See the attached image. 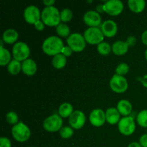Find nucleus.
I'll return each mask as SVG.
<instances>
[{
	"label": "nucleus",
	"instance_id": "9",
	"mask_svg": "<svg viewBox=\"0 0 147 147\" xmlns=\"http://www.w3.org/2000/svg\"><path fill=\"white\" fill-rule=\"evenodd\" d=\"M109 86L113 92L117 93H124L129 87L126 78L117 74H114L112 76L109 82Z\"/></svg>",
	"mask_w": 147,
	"mask_h": 147
},
{
	"label": "nucleus",
	"instance_id": "16",
	"mask_svg": "<svg viewBox=\"0 0 147 147\" xmlns=\"http://www.w3.org/2000/svg\"><path fill=\"white\" fill-rule=\"evenodd\" d=\"M37 64L32 59L28 58L22 63V70L26 76H34L37 72Z\"/></svg>",
	"mask_w": 147,
	"mask_h": 147
},
{
	"label": "nucleus",
	"instance_id": "22",
	"mask_svg": "<svg viewBox=\"0 0 147 147\" xmlns=\"http://www.w3.org/2000/svg\"><path fill=\"white\" fill-rule=\"evenodd\" d=\"M67 57L62 53L53 56L52 59V64L53 67L56 69H62L66 65Z\"/></svg>",
	"mask_w": 147,
	"mask_h": 147
},
{
	"label": "nucleus",
	"instance_id": "21",
	"mask_svg": "<svg viewBox=\"0 0 147 147\" xmlns=\"http://www.w3.org/2000/svg\"><path fill=\"white\" fill-rule=\"evenodd\" d=\"M128 6L134 13H141L144 10L146 1L144 0H129Z\"/></svg>",
	"mask_w": 147,
	"mask_h": 147
},
{
	"label": "nucleus",
	"instance_id": "30",
	"mask_svg": "<svg viewBox=\"0 0 147 147\" xmlns=\"http://www.w3.org/2000/svg\"><path fill=\"white\" fill-rule=\"evenodd\" d=\"M73 17V11L70 9L65 8L60 11V19H61V22H67L70 21Z\"/></svg>",
	"mask_w": 147,
	"mask_h": 147
},
{
	"label": "nucleus",
	"instance_id": "32",
	"mask_svg": "<svg viewBox=\"0 0 147 147\" xmlns=\"http://www.w3.org/2000/svg\"><path fill=\"white\" fill-rule=\"evenodd\" d=\"M6 120L9 123L12 125H16L19 123L18 115L14 111H9L6 115Z\"/></svg>",
	"mask_w": 147,
	"mask_h": 147
},
{
	"label": "nucleus",
	"instance_id": "17",
	"mask_svg": "<svg viewBox=\"0 0 147 147\" xmlns=\"http://www.w3.org/2000/svg\"><path fill=\"white\" fill-rule=\"evenodd\" d=\"M106 121L111 125L119 123L121 120V114L116 108H109L106 111Z\"/></svg>",
	"mask_w": 147,
	"mask_h": 147
},
{
	"label": "nucleus",
	"instance_id": "5",
	"mask_svg": "<svg viewBox=\"0 0 147 147\" xmlns=\"http://www.w3.org/2000/svg\"><path fill=\"white\" fill-rule=\"evenodd\" d=\"M30 55V47L24 42H17L12 47V55L14 60L23 62L29 58Z\"/></svg>",
	"mask_w": 147,
	"mask_h": 147
},
{
	"label": "nucleus",
	"instance_id": "37",
	"mask_svg": "<svg viewBox=\"0 0 147 147\" xmlns=\"http://www.w3.org/2000/svg\"><path fill=\"white\" fill-rule=\"evenodd\" d=\"M34 25L36 30H38V31H42V30L45 29V24L44 22L40 20H39L38 22H37Z\"/></svg>",
	"mask_w": 147,
	"mask_h": 147
},
{
	"label": "nucleus",
	"instance_id": "28",
	"mask_svg": "<svg viewBox=\"0 0 147 147\" xmlns=\"http://www.w3.org/2000/svg\"><path fill=\"white\" fill-rule=\"evenodd\" d=\"M138 124L143 128H147V110H142L136 117Z\"/></svg>",
	"mask_w": 147,
	"mask_h": 147
},
{
	"label": "nucleus",
	"instance_id": "10",
	"mask_svg": "<svg viewBox=\"0 0 147 147\" xmlns=\"http://www.w3.org/2000/svg\"><path fill=\"white\" fill-rule=\"evenodd\" d=\"M104 11L111 16H117L123 11L124 6L121 0H109L103 4Z\"/></svg>",
	"mask_w": 147,
	"mask_h": 147
},
{
	"label": "nucleus",
	"instance_id": "36",
	"mask_svg": "<svg viewBox=\"0 0 147 147\" xmlns=\"http://www.w3.org/2000/svg\"><path fill=\"white\" fill-rule=\"evenodd\" d=\"M139 143L142 147H147V134H144L141 136Z\"/></svg>",
	"mask_w": 147,
	"mask_h": 147
},
{
	"label": "nucleus",
	"instance_id": "14",
	"mask_svg": "<svg viewBox=\"0 0 147 147\" xmlns=\"http://www.w3.org/2000/svg\"><path fill=\"white\" fill-rule=\"evenodd\" d=\"M90 123L96 127H100L103 126L106 121V112L100 109H93L89 116Z\"/></svg>",
	"mask_w": 147,
	"mask_h": 147
},
{
	"label": "nucleus",
	"instance_id": "29",
	"mask_svg": "<svg viewBox=\"0 0 147 147\" xmlns=\"http://www.w3.org/2000/svg\"><path fill=\"white\" fill-rule=\"evenodd\" d=\"M59 131H60V136L64 139H70V137L73 136V134H74L73 129L71 127V126H63Z\"/></svg>",
	"mask_w": 147,
	"mask_h": 147
},
{
	"label": "nucleus",
	"instance_id": "38",
	"mask_svg": "<svg viewBox=\"0 0 147 147\" xmlns=\"http://www.w3.org/2000/svg\"><path fill=\"white\" fill-rule=\"evenodd\" d=\"M55 3V0H43V4L46 6V7H52Z\"/></svg>",
	"mask_w": 147,
	"mask_h": 147
},
{
	"label": "nucleus",
	"instance_id": "3",
	"mask_svg": "<svg viewBox=\"0 0 147 147\" xmlns=\"http://www.w3.org/2000/svg\"><path fill=\"white\" fill-rule=\"evenodd\" d=\"M11 135L17 142H24L30 138L31 131L25 123L20 121L11 128Z\"/></svg>",
	"mask_w": 147,
	"mask_h": 147
},
{
	"label": "nucleus",
	"instance_id": "42",
	"mask_svg": "<svg viewBox=\"0 0 147 147\" xmlns=\"http://www.w3.org/2000/svg\"><path fill=\"white\" fill-rule=\"evenodd\" d=\"M128 147H142L141 144L138 142H132V143L129 144Z\"/></svg>",
	"mask_w": 147,
	"mask_h": 147
},
{
	"label": "nucleus",
	"instance_id": "40",
	"mask_svg": "<svg viewBox=\"0 0 147 147\" xmlns=\"http://www.w3.org/2000/svg\"><path fill=\"white\" fill-rule=\"evenodd\" d=\"M142 41L145 45L147 46V30H145L142 34Z\"/></svg>",
	"mask_w": 147,
	"mask_h": 147
},
{
	"label": "nucleus",
	"instance_id": "25",
	"mask_svg": "<svg viewBox=\"0 0 147 147\" xmlns=\"http://www.w3.org/2000/svg\"><path fill=\"white\" fill-rule=\"evenodd\" d=\"M7 70L11 75H17L22 70V63L14 59L8 64Z\"/></svg>",
	"mask_w": 147,
	"mask_h": 147
},
{
	"label": "nucleus",
	"instance_id": "13",
	"mask_svg": "<svg viewBox=\"0 0 147 147\" xmlns=\"http://www.w3.org/2000/svg\"><path fill=\"white\" fill-rule=\"evenodd\" d=\"M83 21L89 27H98L101 25V17L94 10H89L83 15Z\"/></svg>",
	"mask_w": 147,
	"mask_h": 147
},
{
	"label": "nucleus",
	"instance_id": "4",
	"mask_svg": "<svg viewBox=\"0 0 147 147\" xmlns=\"http://www.w3.org/2000/svg\"><path fill=\"white\" fill-rule=\"evenodd\" d=\"M67 46L70 47L73 52H82L86 46V41L83 34L78 32L70 34L67 38Z\"/></svg>",
	"mask_w": 147,
	"mask_h": 147
},
{
	"label": "nucleus",
	"instance_id": "24",
	"mask_svg": "<svg viewBox=\"0 0 147 147\" xmlns=\"http://www.w3.org/2000/svg\"><path fill=\"white\" fill-rule=\"evenodd\" d=\"M11 53L3 46H0V65H8L11 62Z\"/></svg>",
	"mask_w": 147,
	"mask_h": 147
},
{
	"label": "nucleus",
	"instance_id": "31",
	"mask_svg": "<svg viewBox=\"0 0 147 147\" xmlns=\"http://www.w3.org/2000/svg\"><path fill=\"white\" fill-rule=\"evenodd\" d=\"M129 71V65L126 63H121L117 65L116 68V74L119 76H123L124 75L127 74Z\"/></svg>",
	"mask_w": 147,
	"mask_h": 147
},
{
	"label": "nucleus",
	"instance_id": "34",
	"mask_svg": "<svg viewBox=\"0 0 147 147\" xmlns=\"http://www.w3.org/2000/svg\"><path fill=\"white\" fill-rule=\"evenodd\" d=\"M73 50H72L69 46H64V47H63L61 52L62 54L64 55L66 57H70V56L73 54Z\"/></svg>",
	"mask_w": 147,
	"mask_h": 147
},
{
	"label": "nucleus",
	"instance_id": "6",
	"mask_svg": "<svg viewBox=\"0 0 147 147\" xmlns=\"http://www.w3.org/2000/svg\"><path fill=\"white\" fill-rule=\"evenodd\" d=\"M83 36L86 42L91 45H98L103 42L104 34L99 27H88L84 32Z\"/></svg>",
	"mask_w": 147,
	"mask_h": 147
},
{
	"label": "nucleus",
	"instance_id": "41",
	"mask_svg": "<svg viewBox=\"0 0 147 147\" xmlns=\"http://www.w3.org/2000/svg\"><path fill=\"white\" fill-rule=\"evenodd\" d=\"M96 11H97V12H98L99 14H100V13L105 12L104 8H103V4H98V5H97L96 7Z\"/></svg>",
	"mask_w": 147,
	"mask_h": 147
},
{
	"label": "nucleus",
	"instance_id": "7",
	"mask_svg": "<svg viewBox=\"0 0 147 147\" xmlns=\"http://www.w3.org/2000/svg\"><path fill=\"white\" fill-rule=\"evenodd\" d=\"M63 118L59 114H54L48 116L43 121V128L48 132H56L63 127Z\"/></svg>",
	"mask_w": 147,
	"mask_h": 147
},
{
	"label": "nucleus",
	"instance_id": "8",
	"mask_svg": "<svg viewBox=\"0 0 147 147\" xmlns=\"http://www.w3.org/2000/svg\"><path fill=\"white\" fill-rule=\"evenodd\" d=\"M119 132L124 136H130L133 134L136 129V123L133 117L129 116L121 119L118 123Z\"/></svg>",
	"mask_w": 147,
	"mask_h": 147
},
{
	"label": "nucleus",
	"instance_id": "11",
	"mask_svg": "<svg viewBox=\"0 0 147 147\" xmlns=\"http://www.w3.org/2000/svg\"><path fill=\"white\" fill-rule=\"evenodd\" d=\"M24 20L30 24H34L41 20V12L37 6L30 5L25 8L24 11Z\"/></svg>",
	"mask_w": 147,
	"mask_h": 147
},
{
	"label": "nucleus",
	"instance_id": "12",
	"mask_svg": "<svg viewBox=\"0 0 147 147\" xmlns=\"http://www.w3.org/2000/svg\"><path fill=\"white\" fill-rule=\"evenodd\" d=\"M86 115L83 111L76 110L69 117V124L73 129H80L86 123Z\"/></svg>",
	"mask_w": 147,
	"mask_h": 147
},
{
	"label": "nucleus",
	"instance_id": "33",
	"mask_svg": "<svg viewBox=\"0 0 147 147\" xmlns=\"http://www.w3.org/2000/svg\"><path fill=\"white\" fill-rule=\"evenodd\" d=\"M0 147H11V142L7 137L0 138Z\"/></svg>",
	"mask_w": 147,
	"mask_h": 147
},
{
	"label": "nucleus",
	"instance_id": "20",
	"mask_svg": "<svg viewBox=\"0 0 147 147\" xmlns=\"http://www.w3.org/2000/svg\"><path fill=\"white\" fill-rule=\"evenodd\" d=\"M129 47L126 41L117 40L112 45V52L116 55H123L127 53Z\"/></svg>",
	"mask_w": 147,
	"mask_h": 147
},
{
	"label": "nucleus",
	"instance_id": "39",
	"mask_svg": "<svg viewBox=\"0 0 147 147\" xmlns=\"http://www.w3.org/2000/svg\"><path fill=\"white\" fill-rule=\"evenodd\" d=\"M139 81L142 83V85H143L145 88H147V74L144 76L143 77L139 78Z\"/></svg>",
	"mask_w": 147,
	"mask_h": 147
},
{
	"label": "nucleus",
	"instance_id": "23",
	"mask_svg": "<svg viewBox=\"0 0 147 147\" xmlns=\"http://www.w3.org/2000/svg\"><path fill=\"white\" fill-rule=\"evenodd\" d=\"M73 106L70 103H63L60 106L58 109V114L62 118L70 117V115L73 113Z\"/></svg>",
	"mask_w": 147,
	"mask_h": 147
},
{
	"label": "nucleus",
	"instance_id": "19",
	"mask_svg": "<svg viewBox=\"0 0 147 147\" xmlns=\"http://www.w3.org/2000/svg\"><path fill=\"white\" fill-rule=\"evenodd\" d=\"M19 33L14 29H7L3 32L2 40L7 44H15L17 40H18Z\"/></svg>",
	"mask_w": 147,
	"mask_h": 147
},
{
	"label": "nucleus",
	"instance_id": "26",
	"mask_svg": "<svg viewBox=\"0 0 147 147\" xmlns=\"http://www.w3.org/2000/svg\"><path fill=\"white\" fill-rule=\"evenodd\" d=\"M56 33L60 37H68L70 35V27L65 23H60L56 27Z\"/></svg>",
	"mask_w": 147,
	"mask_h": 147
},
{
	"label": "nucleus",
	"instance_id": "43",
	"mask_svg": "<svg viewBox=\"0 0 147 147\" xmlns=\"http://www.w3.org/2000/svg\"><path fill=\"white\" fill-rule=\"evenodd\" d=\"M145 58L147 60V49L146 50V51H145Z\"/></svg>",
	"mask_w": 147,
	"mask_h": 147
},
{
	"label": "nucleus",
	"instance_id": "35",
	"mask_svg": "<svg viewBox=\"0 0 147 147\" xmlns=\"http://www.w3.org/2000/svg\"><path fill=\"white\" fill-rule=\"evenodd\" d=\"M126 42V43H127L128 45H129V47H134V46L136 44L137 40H136V37L131 35V36H129V37H127Z\"/></svg>",
	"mask_w": 147,
	"mask_h": 147
},
{
	"label": "nucleus",
	"instance_id": "2",
	"mask_svg": "<svg viewBox=\"0 0 147 147\" xmlns=\"http://www.w3.org/2000/svg\"><path fill=\"white\" fill-rule=\"evenodd\" d=\"M41 20L45 25L57 27L60 24V11L55 6L45 7L41 11Z\"/></svg>",
	"mask_w": 147,
	"mask_h": 147
},
{
	"label": "nucleus",
	"instance_id": "1",
	"mask_svg": "<svg viewBox=\"0 0 147 147\" xmlns=\"http://www.w3.org/2000/svg\"><path fill=\"white\" fill-rule=\"evenodd\" d=\"M64 47V44L61 39L55 35H52L47 37L44 40L42 45V49L45 54L48 55L55 56L61 53Z\"/></svg>",
	"mask_w": 147,
	"mask_h": 147
},
{
	"label": "nucleus",
	"instance_id": "27",
	"mask_svg": "<svg viewBox=\"0 0 147 147\" xmlns=\"http://www.w3.org/2000/svg\"><path fill=\"white\" fill-rule=\"evenodd\" d=\"M97 50L102 55H107L112 50V46L106 42H102L98 45Z\"/></svg>",
	"mask_w": 147,
	"mask_h": 147
},
{
	"label": "nucleus",
	"instance_id": "15",
	"mask_svg": "<svg viewBox=\"0 0 147 147\" xmlns=\"http://www.w3.org/2000/svg\"><path fill=\"white\" fill-rule=\"evenodd\" d=\"M100 30L104 36L107 37H114L118 31V26L116 22L112 20H108L103 22L100 25Z\"/></svg>",
	"mask_w": 147,
	"mask_h": 147
},
{
	"label": "nucleus",
	"instance_id": "18",
	"mask_svg": "<svg viewBox=\"0 0 147 147\" xmlns=\"http://www.w3.org/2000/svg\"><path fill=\"white\" fill-rule=\"evenodd\" d=\"M119 112L121 115L125 116H129L132 112V104L129 100L126 99H122L120 100L117 103V107Z\"/></svg>",
	"mask_w": 147,
	"mask_h": 147
}]
</instances>
